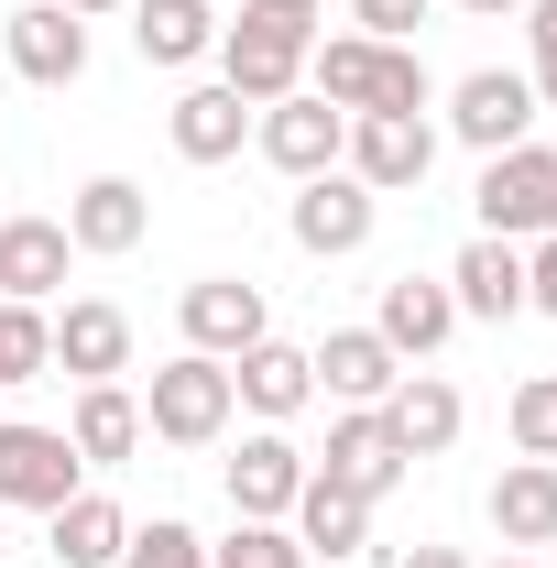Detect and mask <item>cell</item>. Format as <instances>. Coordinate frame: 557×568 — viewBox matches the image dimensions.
I'll list each match as a JSON object with an SVG mask.
<instances>
[{"label":"cell","mask_w":557,"mask_h":568,"mask_svg":"<svg viewBox=\"0 0 557 568\" xmlns=\"http://www.w3.org/2000/svg\"><path fill=\"white\" fill-rule=\"evenodd\" d=\"M230 416H241V394H230V361L209 351H175L142 394V437H164V448H219Z\"/></svg>","instance_id":"1"},{"label":"cell","mask_w":557,"mask_h":568,"mask_svg":"<svg viewBox=\"0 0 557 568\" xmlns=\"http://www.w3.org/2000/svg\"><path fill=\"white\" fill-rule=\"evenodd\" d=\"M306 22H274V11H241V22H219V88H241L252 110H274L306 88Z\"/></svg>","instance_id":"2"},{"label":"cell","mask_w":557,"mask_h":568,"mask_svg":"<svg viewBox=\"0 0 557 568\" xmlns=\"http://www.w3.org/2000/svg\"><path fill=\"white\" fill-rule=\"evenodd\" d=\"M492 241H547L557 230V153L547 142H514V153H482V186H470Z\"/></svg>","instance_id":"3"},{"label":"cell","mask_w":557,"mask_h":568,"mask_svg":"<svg viewBox=\"0 0 557 568\" xmlns=\"http://www.w3.org/2000/svg\"><path fill=\"white\" fill-rule=\"evenodd\" d=\"M77 470L88 459L67 448V426H11L0 416V514H55L67 493H88Z\"/></svg>","instance_id":"4"},{"label":"cell","mask_w":557,"mask_h":568,"mask_svg":"<svg viewBox=\"0 0 557 568\" xmlns=\"http://www.w3.org/2000/svg\"><path fill=\"white\" fill-rule=\"evenodd\" d=\"M306 470H317V481H340V493H361V503H383L394 481H405V470H416V459L394 448L383 405H340V416H328V448H317Z\"/></svg>","instance_id":"5"},{"label":"cell","mask_w":557,"mask_h":568,"mask_svg":"<svg viewBox=\"0 0 557 568\" xmlns=\"http://www.w3.org/2000/svg\"><path fill=\"white\" fill-rule=\"evenodd\" d=\"M372 219H383V197H372V186H361L350 164H328V175H306V186H295L284 230H295V252L340 263V252H361V241H372Z\"/></svg>","instance_id":"6"},{"label":"cell","mask_w":557,"mask_h":568,"mask_svg":"<svg viewBox=\"0 0 557 568\" xmlns=\"http://www.w3.org/2000/svg\"><path fill=\"white\" fill-rule=\"evenodd\" d=\"M252 142H263V164L274 175H328L340 164V142H350V110H328L317 88H295V99H274V110H252Z\"/></svg>","instance_id":"7"},{"label":"cell","mask_w":557,"mask_h":568,"mask_svg":"<svg viewBox=\"0 0 557 568\" xmlns=\"http://www.w3.org/2000/svg\"><path fill=\"white\" fill-rule=\"evenodd\" d=\"M448 132L470 142V153H514V142H536V88L514 67H482L448 88Z\"/></svg>","instance_id":"8"},{"label":"cell","mask_w":557,"mask_h":568,"mask_svg":"<svg viewBox=\"0 0 557 568\" xmlns=\"http://www.w3.org/2000/svg\"><path fill=\"white\" fill-rule=\"evenodd\" d=\"M175 317H186V351H209V361H241L252 339H274V317H263V284H241V274H198Z\"/></svg>","instance_id":"9"},{"label":"cell","mask_w":557,"mask_h":568,"mask_svg":"<svg viewBox=\"0 0 557 568\" xmlns=\"http://www.w3.org/2000/svg\"><path fill=\"white\" fill-rule=\"evenodd\" d=\"M295 493H306V448H295L284 426H252L241 459H230V514H241V525H284Z\"/></svg>","instance_id":"10"},{"label":"cell","mask_w":557,"mask_h":568,"mask_svg":"<svg viewBox=\"0 0 557 568\" xmlns=\"http://www.w3.org/2000/svg\"><path fill=\"white\" fill-rule=\"evenodd\" d=\"M340 164L372 186V197H405V186H426V164H437V132L426 121H383V110H361L340 142Z\"/></svg>","instance_id":"11"},{"label":"cell","mask_w":557,"mask_h":568,"mask_svg":"<svg viewBox=\"0 0 557 568\" xmlns=\"http://www.w3.org/2000/svg\"><path fill=\"white\" fill-rule=\"evenodd\" d=\"M372 328H383V351L405 361V372H416V361H437L448 339H459V295H448V274H394Z\"/></svg>","instance_id":"12"},{"label":"cell","mask_w":557,"mask_h":568,"mask_svg":"<svg viewBox=\"0 0 557 568\" xmlns=\"http://www.w3.org/2000/svg\"><path fill=\"white\" fill-rule=\"evenodd\" d=\"M0 44H11V67L33 77V88H77L88 77V22H77L67 0H22L0 22Z\"/></svg>","instance_id":"13"},{"label":"cell","mask_w":557,"mask_h":568,"mask_svg":"<svg viewBox=\"0 0 557 568\" xmlns=\"http://www.w3.org/2000/svg\"><path fill=\"white\" fill-rule=\"evenodd\" d=\"M383 426H394V448H405V459H448V448H459V426H470V405H459V383H448V372H405V383L383 394Z\"/></svg>","instance_id":"14"},{"label":"cell","mask_w":557,"mask_h":568,"mask_svg":"<svg viewBox=\"0 0 557 568\" xmlns=\"http://www.w3.org/2000/svg\"><path fill=\"white\" fill-rule=\"evenodd\" d=\"M142 230H153V197H142L132 175H88V186L67 197V241H77V252H99V263L142 252Z\"/></svg>","instance_id":"15"},{"label":"cell","mask_w":557,"mask_h":568,"mask_svg":"<svg viewBox=\"0 0 557 568\" xmlns=\"http://www.w3.org/2000/svg\"><path fill=\"white\" fill-rule=\"evenodd\" d=\"M67 263H77L67 219H0V306H44Z\"/></svg>","instance_id":"16"},{"label":"cell","mask_w":557,"mask_h":568,"mask_svg":"<svg viewBox=\"0 0 557 568\" xmlns=\"http://www.w3.org/2000/svg\"><path fill=\"white\" fill-rule=\"evenodd\" d=\"M55 372H77V383H121V372H132V317H121L110 295H77L67 317H55Z\"/></svg>","instance_id":"17"},{"label":"cell","mask_w":557,"mask_h":568,"mask_svg":"<svg viewBox=\"0 0 557 568\" xmlns=\"http://www.w3.org/2000/svg\"><path fill=\"white\" fill-rule=\"evenodd\" d=\"M230 394H241L263 426H284V416H306V405H317V361L284 351V339H252V351L230 361Z\"/></svg>","instance_id":"18"},{"label":"cell","mask_w":557,"mask_h":568,"mask_svg":"<svg viewBox=\"0 0 557 568\" xmlns=\"http://www.w3.org/2000/svg\"><path fill=\"white\" fill-rule=\"evenodd\" d=\"M448 295H459V317H482V328H503V317H525V241H470L459 263H448Z\"/></svg>","instance_id":"19"},{"label":"cell","mask_w":557,"mask_h":568,"mask_svg":"<svg viewBox=\"0 0 557 568\" xmlns=\"http://www.w3.org/2000/svg\"><path fill=\"white\" fill-rule=\"evenodd\" d=\"M164 132H175V153H186V164H230V153L252 142V99L209 77V88H186V99L164 110Z\"/></svg>","instance_id":"20"},{"label":"cell","mask_w":557,"mask_h":568,"mask_svg":"<svg viewBox=\"0 0 557 568\" xmlns=\"http://www.w3.org/2000/svg\"><path fill=\"white\" fill-rule=\"evenodd\" d=\"M306 361H317V383H328L340 405H383V394L405 383V361L383 351V328H328Z\"/></svg>","instance_id":"21"},{"label":"cell","mask_w":557,"mask_h":568,"mask_svg":"<svg viewBox=\"0 0 557 568\" xmlns=\"http://www.w3.org/2000/svg\"><path fill=\"white\" fill-rule=\"evenodd\" d=\"M132 55L142 67H198V55H219V11L209 0H132Z\"/></svg>","instance_id":"22"},{"label":"cell","mask_w":557,"mask_h":568,"mask_svg":"<svg viewBox=\"0 0 557 568\" xmlns=\"http://www.w3.org/2000/svg\"><path fill=\"white\" fill-rule=\"evenodd\" d=\"M67 448L88 459V470H121L142 448V405L121 394V383H77V416H67Z\"/></svg>","instance_id":"23"},{"label":"cell","mask_w":557,"mask_h":568,"mask_svg":"<svg viewBox=\"0 0 557 568\" xmlns=\"http://www.w3.org/2000/svg\"><path fill=\"white\" fill-rule=\"evenodd\" d=\"M492 536L503 547H557V459H514L492 481Z\"/></svg>","instance_id":"24"},{"label":"cell","mask_w":557,"mask_h":568,"mask_svg":"<svg viewBox=\"0 0 557 568\" xmlns=\"http://www.w3.org/2000/svg\"><path fill=\"white\" fill-rule=\"evenodd\" d=\"M295 547H306V558H361V547H372V503L306 470V493H295Z\"/></svg>","instance_id":"25"},{"label":"cell","mask_w":557,"mask_h":568,"mask_svg":"<svg viewBox=\"0 0 557 568\" xmlns=\"http://www.w3.org/2000/svg\"><path fill=\"white\" fill-rule=\"evenodd\" d=\"M44 525H55V558L67 568H121V547H132V514L110 493H67Z\"/></svg>","instance_id":"26"},{"label":"cell","mask_w":557,"mask_h":568,"mask_svg":"<svg viewBox=\"0 0 557 568\" xmlns=\"http://www.w3.org/2000/svg\"><path fill=\"white\" fill-rule=\"evenodd\" d=\"M372 55H383L372 33H328V44H306V88H317L328 110H361V99H372Z\"/></svg>","instance_id":"27"},{"label":"cell","mask_w":557,"mask_h":568,"mask_svg":"<svg viewBox=\"0 0 557 568\" xmlns=\"http://www.w3.org/2000/svg\"><path fill=\"white\" fill-rule=\"evenodd\" d=\"M426 99H437V88H426V55H416V44H383L361 110H383V121H426ZM361 110H350V121H361Z\"/></svg>","instance_id":"28"},{"label":"cell","mask_w":557,"mask_h":568,"mask_svg":"<svg viewBox=\"0 0 557 568\" xmlns=\"http://www.w3.org/2000/svg\"><path fill=\"white\" fill-rule=\"evenodd\" d=\"M44 372H55V317L44 306H0V394L44 383Z\"/></svg>","instance_id":"29"},{"label":"cell","mask_w":557,"mask_h":568,"mask_svg":"<svg viewBox=\"0 0 557 568\" xmlns=\"http://www.w3.org/2000/svg\"><path fill=\"white\" fill-rule=\"evenodd\" d=\"M121 568H209V536H198V525H175V514H153V525H132Z\"/></svg>","instance_id":"30"},{"label":"cell","mask_w":557,"mask_h":568,"mask_svg":"<svg viewBox=\"0 0 557 568\" xmlns=\"http://www.w3.org/2000/svg\"><path fill=\"white\" fill-rule=\"evenodd\" d=\"M503 426H514V448H525V459H557V372H525Z\"/></svg>","instance_id":"31"},{"label":"cell","mask_w":557,"mask_h":568,"mask_svg":"<svg viewBox=\"0 0 557 568\" xmlns=\"http://www.w3.org/2000/svg\"><path fill=\"white\" fill-rule=\"evenodd\" d=\"M209 568H306L295 525H230V547H209Z\"/></svg>","instance_id":"32"},{"label":"cell","mask_w":557,"mask_h":568,"mask_svg":"<svg viewBox=\"0 0 557 568\" xmlns=\"http://www.w3.org/2000/svg\"><path fill=\"white\" fill-rule=\"evenodd\" d=\"M437 11V0H350V22L372 33V44H416V22Z\"/></svg>","instance_id":"33"},{"label":"cell","mask_w":557,"mask_h":568,"mask_svg":"<svg viewBox=\"0 0 557 568\" xmlns=\"http://www.w3.org/2000/svg\"><path fill=\"white\" fill-rule=\"evenodd\" d=\"M525 306H547V317H557V230H547V241H525Z\"/></svg>","instance_id":"34"},{"label":"cell","mask_w":557,"mask_h":568,"mask_svg":"<svg viewBox=\"0 0 557 568\" xmlns=\"http://www.w3.org/2000/svg\"><path fill=\"white\" fill-rule=\"evenodd\" d=\"M241 11H274V22H306V33L328 22V0H241Z\"/></svg>","instance_id":"35"},{"label":"cell","mask_w":557,"mask_h":568,"mask_svg":"<svg viewBox=\"0 0 557 568\" xmlns=\"http://www.w3.org/2000/svg\"><path fill=\"white\" fill-rule=\"evenodd\" d=\"M525 33H536V55H557V0H525Z\"/></svg>","instance_id":"36"},{"label":"cell","mask_w":557,"mask_h":568,"mask_svg":"<svg viewBox=\"0 0 557 568\" xmlns=\"http://www.w3.org/2000/svg\"><path fill=\"white\" fill-rule=\"evenodd\" d=\"M525 88H536V110H557V55H536V77H525Z\"/></svg>","instance_id":"37"},{"label":"cell","mask_w":557,"mask_h":568,"mask_svg":"<svg viewBox=\"0 0 557 568\" xmlns=\"http://www.w3.org/2000/svg\"><path fill=\"white\" fill-rule=\"evenodd\" d=\"M405 568H470V558H459V547H416Z\"/></svg>","instance_id":"38"},{"label":"cell","mask_w":557,"mask_h":568,"mask_svg":"<svg viewBox=\"0 0 557 568\" xmlns=\"http://www.w3.org/2000/svg\"><path fill=\"white\" fill-rule=\"evenodd\" d=\"M67 11H77V22H99V11H132V0H67Z\"/></svg>","instance_id":"39"},{"label":"cell","mask_w":557,"mask_h":568,"mask_svg":"<svg viewBox=\"0 0 557 568\" xmlns=\"http://www.w3.org/2000/svg\"><path fill=\"white\" fill-rule=\"evenodd\" d=\"M459 11H492V22H503V11H525V0H459Z\"/></svg>","instance_id":"40"},{"label":"cell","mask_w":557,"mask_h":568,"mask_svg":"<svg viewBox=\"0 0 557 568\" xmlns=\"http://www.w3.org/2000/svg\"><path fill=\"white\" fill-rule=\"evenodd\" d=\"M492 568H536V558H492Z\"/></svg>","instance_id":"41"}]
</instances>
